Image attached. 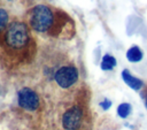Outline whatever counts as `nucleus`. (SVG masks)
<instances>
[{
    "instance_id": "nucleus-9",
    "label": "nucleus",
    "mask_w": 147,
    "mask_h": 130,
    "mask_svg": "<svg viewBox=\"0 0 147 130\" xmlns=\"http://www.w3.org/2000/svg\"><path fill=\"white\" fill-rule=\"evenodd\" d=\"M130 112H131V106L129 105V104H121L119 106H118V108H117V113H118V115L121 116V117H123V118H125L129 114H130Z\"/></svg>"
},
{
    "instance_id": "nucleus-1",
    "label": "nucleus",
    "mask_w": 147,
    "mask_h": 130,
    "mask_svg": "<svg viewBox=\"0 0 147 130\" xmlns=\"http://www.w3.org/2000/svg\"><path fill=\"white\" fill-rule=\"evenodd\" d=\"M30 26L38 32H46L53 24V13L45 5H37L30 12Z\"/></svg>"
},
{
    "instance_id": "nucleus-11",
    "label": "nucleus",
    "mask_w": 147,
    "mask_h": 130,
    "mask_svg": "<svg viewBox=\"0 0 147 130\" xmlns=\"http://www.w3.org/2000/svg\"><path fill=\"white\" fill-rule=\"evenodd\" d=\"M100 105H101V107H102L103 109H108V108L110 107V105H111V102H110L109 100H107V99H106V100H103V101H102V102H101Z\"/></svg>"
},
{
    "instance_id": "nucleus-12",
    "label": "nucleus",
    "mask_w": 147,
    "mask_h": 130,
    "mask_svg": "<svg viewBox=\"0 0 147 130\" xmlns=\"http://www.w3.org/2000/svg\"><path fill=\"white\" fill-rule=\"evenodd\" d=\"M146 107H147V97H146Z\"/></svg>"
},
{
    "instance_id": "nucleus-5",
    "label": "nucleus",
    "mask_w": 147,
    "mask_h": 130,
    "mask_svg": "<svg viewBox=\"0 0 147 130\" xmlns=\"http://www.w3.org/2000/svg\"><path fill=\"white\" fill-rule=\"evenodd\" d=\"M83 113L79 107L74 106L69 108L62 117V125L65 130H77L82 124Z\"/></svg>"
},
{
    "instance_id": "nucleus-10",
    "label": "nucleus",
    "mask_w": 147,
    "mask_h": 130,
    "mask_svg": "<svg viewBox=\"0 0 147 130\" xmlns=\"http://www.w3.org/2000/svg\"><path fill=\"white\" fill-rule=\"evenodd\" d=\"M8 24V13L5 9H0V31H2Z\"/></svg>"
},
{
    "instance_id": "nucleus-8",
    "label": "nucleus",
    "mask_w": 147,
    "mask_h": 130,
    "mask_svg": "<svg viewBox=\"0 0 147 130\" xmlns=\"http://www.w3.org/2000/svg\"><path fill=\"white\" fill-rule=\"evenodd\" d=\"M115 66H116V59L113 55L106 54L102 58V61H101V69L102 70H110Z\"/></svg>"
},
{
    "instance_id": "nucleus-3",
    "label": "nucleus",
    "mask_w": 147,
    "mask_h": 130,
    "mask_svg": "<svg viewBox=\"0 0 147 130\" xmlns=\"http://www.w3.org/2000/svg\"><path fill=\"white\" fill-rule=\"evenodd\" d=\"M78 79V71L74 66H65L55 72V82L59 86L68 89L74 85Z\"/></svg>"
},
{
    "instance_id": "nucleus-2",
    "label": "nucleus",
    "mask_w": 147,
    "mask_h": 130,
    "mask_svg": "<svg viewBox=\"0 0 147 130\" xmlns=\"http://www.w3.org/2000/svg\"><path fill=\"white\" fill-rule=\"evenodd\" d=\"M6 41L13 48H21L29 41V29L23 22H13L6 31Z\"/></svg>"
},
{
    "instance_id": "nucleus-4",
    "label": "nucleus",
    "mask_w": 147,
    "mask_h": 130,
    "mask_svg": "<svg viewBox=\"0 0 147 130\" xmlns=\"http://www.w3.org/2000/svg\"><path fill=\"white\" fill-rule=\"evenodd\" d=\"M17 101H18V105L22 108H24L26 110H30V112H33L39 107V97H38V94L29 87H23L18 91Z\"/></svg>"
},
{
    "instance_id": "nucleus-6",
    "label": "nucleus",
    "mask_w": 147,
    "mask_h": 130,
    "mask_svg": "<svg viewBox=\"0 0 147 130\" xmlns=\"http://www.w3.org/2000/svg\"><path fill=\"white\" fill-rule=\"evenodd\" d=\"M122 78H123V81H124L131 89H133V90H136V91L140 90V89L142 87V85H144L142 81H140L139 78L132 76V75L130 74V71L126 70V69L122 71Z\"/></svg>"
},
{
    "instance_id": "nucleus-7",
    "label": "nucleus",
    "mask_w": 147,
    "mask_h": 130,
    "mask_svg": "<svg viewBox=\"0 0 147 130\" xmlns=\"http://www.w3.org/2000/svg\"><path fill=\"white\" fill-rule=\"evenodd\" d=\"M126 58L131 62H138L142 59V52L138 46H132L127 52H126Z\"/></svg>"
}]
</instances>
